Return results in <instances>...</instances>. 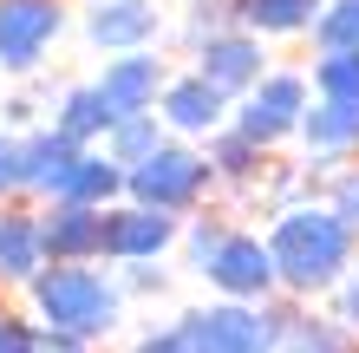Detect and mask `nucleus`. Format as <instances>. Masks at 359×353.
Segmentation results:
<instances>
[{
  "mask_svg": "<svg viewBox=\"0 0 359 353\" xmlns=\"http://www.w3.org/2000/svg\"><path fill=\"white\" fill-rule=\"evenodd\" d=\"M177 236H183V216L144 210V203H111V210H104V262L111 268L177 255Z\"/></svg>",
  "mask_w": 359,
  "mask_h": 353,
  "instance_id": "9d476101",
  "label": "nucleus"
},
{
  "mask_svg": "<svg viewBox=\"0 0 359 353\" xmlns=\"http://www.w3.org/2000/svg\"><path fill=\"white\" fill-rule=\"evenodd\" d=\"M320 203H327V210H333V216L346 222L353 236H359V157H353V164H340V171L327 177V190H320Z\"/></svg>",
  "mask_w": 359,
  "mask_h": 353,
  "instance_id": "a878e982",
  "label": "nucleus"
},
{
  "mask_svg": "<svg viewBox=\"0 0 359 353\" xmlns=\"http://www.w3.org/2000/svg\"><path fill=\"white\" fill-rule=\"evenodd\" d=\"M216 301H274L281 295V281H274V255H268V242H262V229H248V222H236L229 229V242L209 255V268L196 275Z\"/></svg>",
  "mask_w": 359,
  "mask_h": 353,
  "instance_id": "0eeeda50",
  "label": "nucleus"
},
{
  "mask_svg": "<svg viewBox=\"0 0 359 353\" xmlns=\"http://www.w3.org/2000/svg\"><path fill=\"white\" fill-rule=\"evenodd\" d=\"M307 105H313L307 72H301V66H268V72H262V86L248 92V98H236V105H229V124H236L248 144H262L268 157H281L287 144L301 138Z\"/></svg>",
  "mask_w": 359,
  "mask_h": 353,
  "instance_id": "39448f33",
  "label": "nucleus"
},
{
  "mask_svg": "<svg viewBox=\"0 0 359 353\" xmlns=\"http://www.w3.org/2000/svg\"><path fill=\"white\" fill-rule=\"evenodd\" d=\"M20 307L53 327V334H79V340H118L124 321H131V301L111 275V262H46L39 275L20 288Z\"/></svg>",
  "mask_w": 359,
  "mask_h": 353,
  "instance_id": "f03ea898",
  "label": "nucleus"
},
{
  "mask_svg": "<svg viewBox=\"0 0 359 353\" xmlns=\"http://www.w3.org/2000/svg\"><path fill=\"white\" fill-rule=\"evenodd\" d=\"M157 118H163V131L170 138H183V144H209L229 124V98L216 92V86H203L196 72H170V86H163V98H157Z\"/></svg>",
  "mask_w": 359,
  "mask_h": 353,
  "instance_id": "f8f14e48",
  "label": "nucleus"
},
{
  "mask_svg": "<svg viewBox=\"0 0 359 353\" xmlns=\"http://www.w3.org/2000/svg\"><path fill=\"white\" fill-rule=\"evenodd\" d=\"M307 39L313 53H359V0H327Z\"/></svg>",
  "mask_w": 359,
  "mask_h": 353,
  "instance_id": "b1692460",
  "label": "nucleus"
},
{
  "mask_svg": "<svg viewBox=\"0 0 359 353\" xmlns=\"http://www.w3.org/2000/svg\"><path fill=\"white\" fill-rule=\"evenodd\" d=\"M268 66H274V59H268V39H255L248 27H222V33H209L203 46L189 53V72H196L203 86H216L229 105L255 92Z\"/></svg>",
  "mask_w": 359,
  "mask_h": 353,
  "instance_id": "6e6552de",
  "label": "nucleus"
},
{
  "mask_svg": "<svg viewBox=\"0 0 359 353\" xmlns=\"http://www.w3.org/2000/svg\"><path fill=\"white\" fill-rule=\"evenodd\" d=\"M163 138H170V131H163V118H157V112H131V118H118L111 131H104V157L131 171V164H144Z\"/></svg>",
  "mask_w": 359,
  "mask_h": 353,
  "instance_id": "4be33fe9",
  "label": "nucleus"
},
{
  "mask_svg": "<svg viewBox=\"0 0 359 353\" xmlns=\"http://www.w3.org/2000/svg\"><path fill=\"white\" fill-rule=\"evenodd\" d=\"M33 353H104V347L79 340V334H53V327H39V321H33Z\"/></svg>",
  "mask_w": 359,
  "mask_h": 353,
  "instance_id": "7c9ffc66",
  "label": "nucleus"
},
{
  "mask_svg": "<svg viewBox=\"0 0 359 353\" xmlns=\"http://www.w3.org/2000/svg\"><path fill=\"white\" fill-rule=\"evenodd\" d=\"M124 203H144V210H163V216L209 210V203H216V171H209L203 144L163 138L144 164L124 171Z\"/></svg>",
  "mask_w": 359,
  "mask_h": 353,
  "instance_id": "20e7f679",
  "label": "nucleus"
},
{
  "mask_svg": "<svg viewBox=\"0 0 359 353\" xmlns=\"http://www.w3.org/2000/svg\"><path fill=\"white\" fill-rule=\"evenodd\" d=\"M53 203H86V210H111V203H124V164L104 157V144H86V151L72 157L66 183H59Z\"/></svg>",
  "mask_w": 359,
  "mask_h": 353,
  "instance_id": "a211bd4d",
  "label": "nucleus"
},
{
  "mask_svg": "<svg viewBox=\"0 0 359 353\" xmlns=\"http://www.w3.org/2000/svg\"><path fill=\"white\" fill-rule=\"evenodd\" d=\"M203 157H209V171H216V197H229V203H236V216H242L248 197H255V183H262V171H268V151H262V144H248L236 124H222V131L203 144Z\"/></svg>",
  "mask_w": 359,
  "mask_h": 353,
  "instance_id": "dca6fc26",
  "label": "nucleus"
},
{
  "mask_svg": "<svg viewBox=\"0 0 359 353\" xmlns=\"http://www.w3.org/2000/svg\"><path fill=\"white\" fill-rule=\"evenodd\" d=\"M294 144H301L307 157H340V164H353V157H359V105H340V98H313Z\"/></svg>",
  "mask_w": 359,
  "mask_h": 353,
  "instance_id": "f3484780",
  "label": "nucleus"
},
{
  "mask_svg": "<svg viewBox=\"0 0 359 353\" xmlns=\"http://www.w3.org/2000/svg\"><path fill=\"white\" fill-rule=\"evenodd\" d=\"M281 353H307V347H294V340H281Z\"/></svg>",
  "mask_w": 359,
  "mask_h": 353,
  "instance_id": "2f4dec72",
  "label": "nucleus"
},
{
  "mask_svg": "<svg viewBox=\"0 0 359 353\" xmlns=\"http://www.w3.org/2000/svg\"><path fill=\"white\" fill-rule=\"evenodd\" d=\"M170 72H177V66H170L163 53H111V59L92 72V86H98L104 105H111V118H131V112H157Z\"/></svg>",
  "mask_w": 359,
  "mask_h": 353,
  "instance_id": "9b49d317",
  "label": "nucleus"
},
{
  "mask_svg": "<svg viewBox=\"0 0 359 353\" xmlns=\"http://www.w3.org/2000/svg\"><path fill=\"white\" fill-rule=\"evenodd\" d=\"M327 0H236V27L255 39H307Z\"/></svg>",
  "mask_w": 359,
  "mask_h": 353,
  "instance_id": "aec40b11",
  "label": "nucleus"
},
{
  "mask_svg": "<svg viewBox=\"0 0 359 353\" xmlns=\"http://www.w3.org/2000/svg\"><path fill=\"white\" fill-rule=\"evenodd\" d=\"M46 124L53 131H66L72 144H104V131H111V105L98 98V86L92 79H72V86H59V98H53V112H46Z\"/></svg>",
  "mask_w": 359,
  "mask_h": 353,
  "instance_id": "6ab92c4d",
  "label": "nucleus"
},
{
  "mask_svg": "<svg viewBox=\"0 0 359 353\" xmlns=\"http://www.w3.org/2000/svg\"><path fill=\"white\" fill-rule=\"evenodd\" d=\"M39 268H46V248H39V203H0V295H20Z\"/></svg>",
  "mask_w": 359,
  "mask_h": 353,
  "instance_id": "2eb2a0df",
  "label": "nucleus"
},
{
  "mask_svg": "<svg viewBox=\"0 0 359 353\" xmlns=\"http://www.w3.org/2000/svg\"><path fill=\"white\" fill-rule=\"evenodd\" d=\"M320 307H327V321H340V327H346V334L359 340V268H353V275H346L340 288H333V295H327Z\"/></svg>",
  "mask_w": 359,
  "mask_h": 353,
  "instance_id": "c85d7f7f",
  "label": "nucleus"
},
{
  "mask_svg": "<svg viewBox=\"0 0 359 353\" xmlns=\"http://www.w3.org/2000/svg\"><path fill=\"white\" fill-rule=\"evenodd\" d=\"M86 39L111 59V53H157L163 33H170V13L163 0H86Z\"/></svg>",
  "mask_w": 359,
  "mask_h": 353,
  "instance_id": "1a4fd4ad",
  "label": "nucleus"
},
{
  "mask_svg": "<svg viewBox=\"0 0 359 353\" xmlns=\"http://www.w3.org/2000/svg\"><path fill=\"white\" fill-rule=\"evenodd\" d=\"M301 314V301H287V295H274V301H196V307H183L177 327H183V340L189 353H281L287 340V321Z\"/></svg>",
  "mask_w": 359,
  "mask_h": 353,
  "instance_id": "7ed1b4c3",
  "label": "nucleus"
},
{
  "mask_svg": "<svg viewBox=\"0 0 359 353\" xmlns=\"http://www.w3.org/2000/svg\"><path fill=\"white\" fill-rule=\"evenodd\" d=\"M39 248L46 262H104V210L39 203Z\"/></svg>",
  "mask_w": 359,
  "mask_h": 353,
  "instance_id": "ddd939ff",
  "label": "nucleus"
},
{
  "mask_svg": "<svg viewBox=\"0 0 359 353\" xmlns=\"http://www.w3.org/2000/svg\"><path fill=\"white\" fill-rule=\"evenodd\" d=\"M229 229H236V210H222V203H209V210L183 216L177 255H183V268H189V275H203V268H209V255H216V248L229 242Z\"/></svg>",
  "mask_w": 359,
  "mask_h": 353,
  "instance_id": "412c9836",
  "label": "nucleus"
},
{
  "mask_svg": "<svg viewBox=\"0 0 359 353\" xmlns=\"http://www.w3.org/2000/svg\"><path fill=\"white\" fill-rule=\"evenodd\" d=\"M13 197H20V138L0 131V203H13Z\"/></svg>",
  "mask_w": 359,
  "mask_h": 353,
  "instance_id": "c756f323",
  "label": "nucleus"
},
{
  "mask_svg": "<svg viewBox=\"0 0 359 353\" xmlns=\"http://www.w3.org/2000/svg\"><path fill=\"white\" fill-rule=\"evenodd\" d=\"M66 27H72L66 0H0V72L39 79V66L53 59Z\"/></svg>",
  "mask_w": 359,
  "mask_h": 353,
  "instance_id": "423d86ee",
  "label": "nucleus"
},
{
  "mask_svg": "<svg viewBox=\"0 0 359 353\" xmlns=\"http://www.w3.org/2000/svg\"><path fill=\"white\" fill-rule=\"evenodd\" d=\"M111 275L124 288V301H163L170 295V268L163 262H124V268H111Z\"/></svg>",
  "mask_w": 359,
  "mask_h": 353,
  "instance_id": "393cba45",
  "label": "nucleus"
},
{
  "mask_svg": "<svg viewBox=\"0 0 359 353\" xmlns=\"http://www.w3.org/2000/svg\"><path fill=\"white\" fill-rule=\"evenodd\" d=\"M0 353H33V314L0 295Z\"/></svg>",
  "mask_w": 359,
  "mask_h": 353,
  "instance_id": "cd10ccee",
  "label": "nucleus"
},
{
  "mask_svg": "<svg viewBox=\"0 0 359 353\" xmlns=\"http://www.w3.org/2000/svg\"><path fill=\"white\" fill-rule=\"evenodd\" d=\"M262 242L274 255V281H281L287 301L320 307L333 288H340L359 268V236L346 229L327 203H294V210L262 222Z\"/></svg>",
  "mask_w": 359,
  "mask_h": 353,
  "instance_id": "f257e3e1",
  "label": "nucleus"
},
{
  "mask_svg": "<svg viewBox=\"0 0 359 353\" xmlns=\"http://www.w3.org/2000/svg\"><path fill=\"white\" fill-rule=\"evenodd\" d=\"M124 353H189V340H183V327H177V314H170V321L137 327V334L124 340Z\"/></svg>",
  "mask_w": 359,
  "mask_h": 353,
  "instance_id": "bb28decb",
  "label": "nucleus"
},
{
  "mask_svg": "<svg viewBox=\"0 0 359 353\" xmlns=\"http://www.w3.org/2000/svg\"><path fill=\"white\" fill-rule=\"evenodd\" d=\"M79 151H86V144H72L66 131H53V124L20 131V203H53Z\"/></svg>",
  "mask_w": 359,
  "mask_h": 353,
  "instance_id": "4468645a",
  "label": "nucleus"
},
{
  "mask_svg": "<svg viewBox=\"0 0 359 353\" xmlns=\"http://www.w3.org/2000/svg\"><path fill=\"white\" fill-rule=\"evenodd\" d=\"M307 86H313V98H340V105H359V53H313Z\"/></svg>",
  "mask_w": 359,
  "mask_h": 353,
  "instance_id": "5701e85b",
  "label": "nucleus"
}]
</instances>
